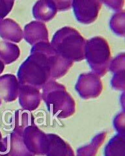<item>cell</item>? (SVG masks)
Wrapping results in <instances>:
<instances>
[{
    "label": "cell",
    "instance_id": "cell-1",
    "mask_svg": "<svg viewBox=\"0 0 125 156\" xmlns=\"http://www.w3.org/2000/svg\"><path fill=\"white\" fill-rule=\"evenodd\" d=\"M73 64L55 52L48 42H39L33 46L31 55L21 65L18 78L21 85L39 89L50 77L64 76Z\"/></svg>",
    "mask_w": 125,
    "mask_h": 156
},
{
    "label": "cell",
    "instance_id": "cell-2",
    "mask_svg": "<svg viewBox=\"0 0 125 156\" xmlns=\"http://www.w3.org/2000/svg\"><path fill=\"white\" fill-rule=\"evenodd\" d=\"M51 46L59 55L70 61H80L85 58L86 40L71 27H64L52 38Z\"/></svg>",
    "mask_w": 125,
    "mask_h": 156
},
{
    "label": "cell",
    "instance_id": "cell-3",
    "mask_svg": "<svg viewBox=\"0 0 125 156\" xmlns=\"http://www.w3.org/2000/svg\"><path fill=\"white\" fill-rule=\"evenodd\" d=\"M85 58L93 72L100 76H104L107 72L111 58V51L106 40L101 37H95L86 41Z\"/></svg>",
    "mask_w": 125,
    "mask_h": 156
},
{
    "label": "cell",
    "instance_id": "cell-4",
    "mask_svg": "<svg viewBox=\"0 0 125 156\" xmlns=\"http://www.w3.org/2000/svg\"><path fill=\"white\" fill-rule=\"evenodd\" d=\"M72 7L77 20L81 23L89 24L98 18L102 2L101 0H73Z\"/></svg>",
    "mask_w": 125,
    "mask_h": 156
},
{
    "label": "cell",
    "instance_id": "cell-5",
    "mask_svg": "<svg viewBox=\"0 0 125 156\" xmlns=\"http://www.w3.org/2000/svg\"><path fill=\"white\" fill-rule=\"evenodd\" d=\"M76 89L84 98H95L102 90L100 78L93 73L81 74L77 82Z\"/></svg>",
    "mask_w": 125,
    "mask_h": 156
},
{
    "label": "cell",
    "instance_id": "cell-6",
    "mask_svg": "<svg viewBox=\"0 0 125 156\" xmlns=\"http://www.w3.org/2000/svg\"><path fill=\"white\" fill-rule=\"evenodd\" d=\"M25 40L33 46L39 42H48V32L45 23L34 21L27 24L23 33Z\"/></svg>",
    "mask_w": 125,
    "mask_h": 156
},
{
    "label": "cell",
    "instance_id": "cell-7",
    "mask_svg": "<svg viewBox=\"0 0 125 156\" xmlns=\"http://www.w3.org/2000/svg\"><path fill=\"white\" fill-rule=\"evenodd\" d=\"M57 10L52 0H38L33 8V14L38 21L48 22L54 18Z\"/></svg>",
    "mask_w": 125,
    "mask_h": 156
},
{
    "label": "cell",
    "instance_id": "cell-8",
    "mask_svg": "<svg viewBox=\"0 0 125 156\" xmlns=\"http://www.w3.org/2000/svg\"><path fill=\"white\" fill-rule=\"evenodd\" d=\"M0 35L3 38L14 42H20L23 38L21 27L11 19L0 22Z\"/></svg>",
    "mask_w": 125,
    "mask_h": 156
},
{
    "label": "cell",
    "instance_id": "cell-9",
    "mask_svg": "<svg viewBox=\"0 0 125 156\" xmlns=\"http://www.w3.org/2000/svg\"><path fill=\"white\" fill-rule=\"evenodd\" d=\"M40 101V93L36 87L22 85L20 88V101L22 105L33 107Z\"/></svg>",
    "mask_w": 125,
    "mask_h": 156
},
{
    "label": "cell",
    "instance_id": "cell-10",
    "mask_svg": "<svg viewBox=\"0 0 125 156\" xmlns=\"http://www.w3.org/2000/svg\"><path fill=\"white\" fill-rule=\"evenodd\" d=\"M125 13L124 10L114 14L109 22V27L114 33L121 37H124Z\"/></svg>",
    "mask_w": 125,
    "mask_h": 156
},
{
    "label": "cell",
    "instance_id": "cell-11",
    "mask_svg": "<svg viewBox=\"0 0 125 156\" xmlns=\"http://www.w3.org/2000/svg\"><path fill=\"white\" fill-rule=\"evenodd\" d=\"M13 0H0V19L5 16L11 11Z\"/></svg>",
    "mask_w": 125,
    "mask_h": 156
},
{
    "label": "cell",
    "instance_id": "cell-12",
    "mask_svg": "<svg viewBox=\"0 0 125 156\" xmlns=\"http://www.w3.org/2000/svg\"><path fill=\"white\" fill-rule=\"evenodd\" d=\"M105 5L115 11H121L124 7V0H101Z\"/></svg>",
    "mask_w": 125,
    "mask_h": 156
},
{
    "label": "cell",
    "instance_id": "cell-13",
    "mask_svg": "<svg viewBox=\"0 0 125 156\" xmlns=\"http://www.w3.org/2000/svg\"><path fill=\"white\" fill-rule=\"evenodd\" d=\"M57 11H64L71 8L73 0H52Z\"/></svg>",
    "mask_w": 125,
    "mask_h": 156
}]
</instances>
